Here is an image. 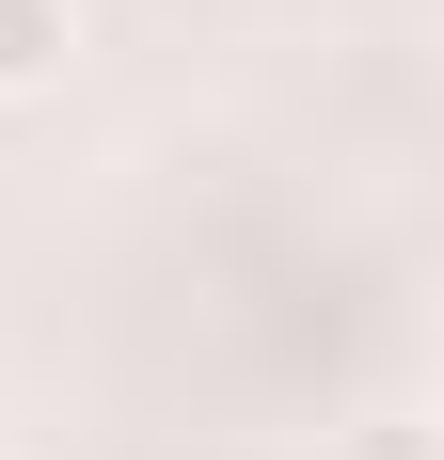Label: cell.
Here are the masks:
<instances>
[{"label":"cell","mask_w":444,"mask_h":460,"mask_svg":"<svg viewBox=\"0 0 444 460\" xmlns=\"http://www.w3.org/2000/svg\"><path fill=\"white\" fill-rule=\"evenodd\" d=\"M64 64H80V0H0V111L64 95Z\"/></svg>","instance_id":"obj_1"},{"label":"cell","mask_w":444,"mask_h":460,"mask_svg":"<svg viewBox=\"0 0 444 460\" xmlns=\"http://www.w3.org/2000/svg\"><path fill=\"white\" fill-rule=\"evenodd\" d=\"M350 460H429V429H413V413H365V445Z\"/></svg>","instance_id":"obj_2"}]
</instances>
